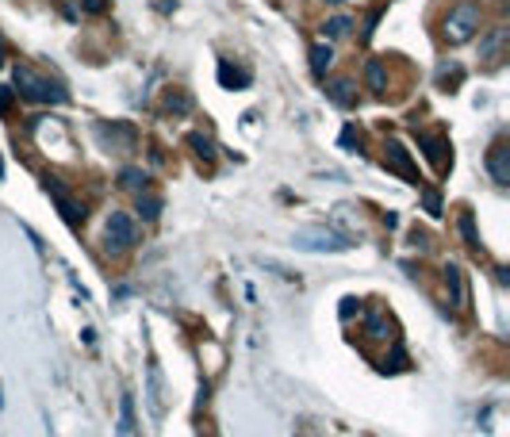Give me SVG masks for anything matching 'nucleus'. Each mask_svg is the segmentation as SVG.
Masks as SVG:
<instances>
[{"mask_svg": "<svg viewBox=\"0 0 510 437\" xmlns=\"http://www.w3.org/2000/svg\"><path fill=\"white\" fill-rule=\"evenodd\" d=\"M12 81H16V89L24 92L27 100H35V104H66V89H62L58 81H50V77L35 73L31 66H16L12 69Z\"/></svg>", "mask_w": 510, "mask_h": 437, "instance_id": "obj_1", "label": "nucleus"}, {"mask_svg": "<svg viewBox=\"0 0 510 437\" xmlns=\"http://www.w3.org/2000/svg\"><path fill=\"white\" fill-rule=\"evenodd\" d=\"M476 31H480V4L476 0H461V4L445 16L441 39L449 42V46H461V42H468Z\"/></svg>", "mask_w": 510, "mask_h": 437, "instance_id": "obj_2", "label": "nucleus"}, {"mask_svg": "<svg viewBox=\"0 0 510 437\" xmlns=\"http://www.w3.org/2000/svg\"><path fill=\"white\" fill-rule=\"evenodd\" d=\"M292 246L296 249H307V253H342V249L353 246V238H346V234H334V231H299L296 238H292Z\"/></svg>", "mask_w": 510, "mask_h": 437, "instance_id": "obj_3", "label": "nucleus"}, {"mask_svg": "<svg viewBox=\"0 0 510 437\" xmlns=\"http://www.w3.org/2000/svg\"><path fill=\"white\" fill-rule=\"evenodd\" d=\"M104 238H107V253H123L139 242V226L127 211H112L107 215V226H104Z\"/></svg>", "mask_w": 510, "mask_h": 437, "instance_id": "obj_4", "label": "nucleus"}, {"mask_svg": "<svg viewBox=\"0 0 510 437\" xmlns=\"http://www.w3.org/2000/svg\"><path fill=\"white\" fill-rule=\"evenodd\" d=\"M46 192H50V199H54V204H58L62 219H66L69 226H81V223H85V207L77 204V199L69 196V192L62 188V184L54 181V177H46Z\"/></svg>", "mask_w": 510, "mask_h": 437, "instance_id": "obj_5", "label": "nucleus"}, {"mask_svg": "<svg viewBox=\"0 0 510 437\" xmlns=\"http://www.w3.org/2000/svg\"><path fill=\"white\" fill-rule=\"evenodd\" d=\"M384 166L392 169V173H399L403 181L419 184V169H414V161H411V154H407L403 142H387L384 146Z\"/></svg>", "mask_w": 510, "mask_h": 437, "instance_id": "obj_6", "label": "nucleus"}, {"mask_svg": "<svg viewBox=\"0 0 510 437\" xmlns=\"http://www.w3.org/2000/svg\"><path fill=\"white\" fill-rule=\"evenodd\" d=\"M96 134H100V142H107L112 150H119V154H131L134 150V142H139V134H134V127H127V123H96Z\"/></svg>", "mask_w": 510, "mask_h": 437, "instance_id": "obj_7", "label": "nucleus"}, {"mask_svg": "<svg viewBox=\"0 0 510 437\" xmlns=\"http://www.w3.org/2000/svg\"><path fill=\"white\" fill-rule=\"evenodd\" d=\"M487 173L495 177V184H510V142L499 139L487 150Z\"/></svg>", "mask_w": 510, "mask_h": 437, "instance_id": "obj_8", "label": "nucleus"}, {"mask_svg": "<svg viewBox=\"0 0 510 437\" xmlns=\"http://www.w3.org/2000/svg\"><path fill=\"white\" fill-rule=\"evenodd\" d=\"M419 146H422V154H426V161L437 169V173H445L449 169V142L441 139V134H419Z\"/></svg>", "mask_w": 510, "mask_h": 437, "instance_id": "obj_9", "label": "nucleus"}, {"mask_svg": "<svg viewBox=\"0 0 510 437\" xmlns=\"http://www.w3.org/2000/svg\"><path fill=\"white\" fill-rule=\"evenodd\" d=\"M445 288L452 296V307H464L468 303V288H464V272L457 265H445Z\"/></svg>", "mask_w": 510, "mask_h": 437, "instance_id": "obj_10", "label": "nucleus"}, {"mask_svg": "<svg viewBox=\"0 0 510 437\" xmlns=\"http://www.w3.org/2000/svg\"><path fill=\"white\" fill-rule=\"evenodd\" d=\"M249 69H242V66H231V62H219V84L222 89H249Z\"/></svg>", "mask_w": 510, "mask_h": 437, "instance_id": "obj_11", "label": "nucleus"}, {"mask_svg": "<svg viewBox=\"0 0 510 437\" xmlns=\"http://www.w3.org/2000/svg\"><path fill=\"white\" fill-rule=\"evenodd\" d=\"M326 96L334 100L337 107H353L357 104V92H353V81H349V77H334V81L326 84Z\"/></svg>", "mask_w": 510, "mask_h": 437, "instance_id": "obj_12", "label": "nucleus"}, {"mask_svg": "<svg viewBox=\"0 0 510 437\" xmlns=\"http://www.w3.org/2000/svg\"><path fill=\"white\" fill-rule=\"evenodd\" d=\"M330 66H334V50H330L326 42H315V46H311V73L315 77H326Z\"/></svg>", "mask_w": 510, "mask_h": 437, "instance_id": "obj_13", "label": "nucleus"}, {"mask_svg": "<svg viewBox=\"0 0 510 437\" xmlns=\"http://www.w3.org/2000/svg\"><path fill=\"white\" fill-rule=\"evenodd\" d=\"M364 330H369V338H392V322L380 307H372L369 319H364Z\"/></svg>", "mask_w": 510, "mask_h": 437, "instance_id": "obj_14", "label": "nucleus"}, {"mask_svg": "<svg viewBox=\"0 0 510 437\" xmlns=\"http://www.w3.org/2000/svg\"><path fill=\"white\" fill-rule=\"evenodd\" d=\"M134 207H139V215L146 219V223H154L157 215H161V196H157V192H146V188H142V192H139V204H134Z\"/></svg>", "mask_w": 510, "mask_h": 437, "instance_id": "obj_15", "label": "nucleus"}, {"mask_svg": "<svg viewBox=\"0 0 510 437\" xmlns=\"http://www.w3.org/2000/svg\"><path fill=\"white\" fill-rule=\"evenodd\" d=\"M188 146H192V154H196L204 166H211V161H215V142L207 139V134L192 131V134H188Z\"/></svg>", "mask_w": 510, "mask_h": 437, "instance_id": "obj_16", "label": "nucleus"}, {"mask_svg": "<svg viewBox=\"0 0 510 437\" xmlns=\"http://www.w3.org/2000/svg\"><path fill=\"white\" fill-rule=\"evenodd\" d=\"M119 437H131L134 434V399L131 395H123L119 399V429H116Z\"/></svg>", "mask_w": 510, "mask_h": 437, "instance_id": "obj_17", "label": "nucleus"}, {"mask_svg": "<svg viewBox=\"0 0 510 437\" xmlns=\"http://www.w3.org/2000/svg\"><path fill=\"white\" fill-rule=\"evenodd\" d=\"M364 77H369V89H372V92H384V89H387V73H384V62H380V58H369V66H364Z\"/></svg>", "mask_w": 510, "mask_h": 437, "instance_id": "obj_18", "label": "nucleus"}, {"mask_svg": "<svg viewBox=\"0 0 510 437\" xmlns=\"http://www.w3.org/2000/svg\"><path fill=\"white\" fill-rule=\"evenodd\" d=\"M165 107H169L173 116H188V112H192V96H188V92H181V89H169Z\"/></svg>", "mask_w": 510, "mask_h": 437, "instance_id": "obj_19", "label": "nucleus"}, {"mask_svg": "<svg viewBox=\"0 0 510 437\" xmlns=\"http://www.w3.org/2000/svg\"><path fill=\"white\" fill-rule=\"evenodd\" d=\"M457 226L464 234V246L468 249H480V234H476V223H472V211H461L457 215Z\"/></svg>", "mask_w": 510, "mask_h": 437, "instance_id": "obj_20", "label": "nucleus"}, {"mask_svg": "<svg viewBox=\"0 0 510 437\" xmlns=\"http://www.w3.org/2000/svg\"><path fill=\"white\" fill-rule=\"evenodd\" d=\"M150 407H154V414H161V372H157V364H150Z\"/></svg>", "mask_w": 510, "mask_h": 437, "instance_id": "obj_21", "label": "nucleus"}, {"mask_svg": "<svg viewBox=\"0 0 510 437\" xmlns=\"http://www.w3.org/2000/svg\"><path fill=\"white\" fill-rule=\"evenodd\" d=\"M119 184H123V188L142 192V188H146V173H142V169H134V166H127L123 173H119Z\"/></svg>", "mask_w": 510, "mask_h": 437, "instance_id": "obj_22", "label": "nucleus"}, {"mask_svg": "<svg viewBox=\"0 0 510 437\" xmlns=\"http://www.w3.org/2000/svg\"><path fill=\"white\" fill-rule=\"evenodd\" d=\"M461 77H464L461 66H441V69H437V84H441L445 92H449L452 84H461Z\"/></svg>", "mask_w": 510, "mask_h": 437, "instance_id": "obj_23", "label": "nucleus"}, {"mask_svg": "<svg viewBox=\"0 0 510 437\" xmlns=\"http://www.w3.org/2000/svg\"><path fill=\"white\" fill-rule=\"evenodd\" d=\"M502 39H507V27H495V31L487 35V42H484V54H487V58H499V46H502Z\"/></svg>", "mask_w": 510, "mask_h": 437, "instance_id": "obj_24", "label": "nucleus"}, {"mask_svg": "<svg viewBox=\"0 0 510 437\" xmlns=\"http://www.w3.org/2000/svg\"><path fill=\"white\" fill-rule=\"evenodd\" d=\"M349 27H353V24H349V16H334V19H326V27H322V31H326L330 39H337V35H346Z\"/></svg>", "mask_w": 510, "mask_h": 437, "instance_id": "obj_25", "label": "nucleus"}, {"mask_svg": "<svg viewBox=\"0 0 510 437\" xmlns=\"http://www.w3.org/2000/svg\"><path fill=\"white\" fill-rule=\"evenodd\" d=\"M422 204H426V211L434 215V219H437V215H441V196H437L434 188H426V192H422Z\"/></svg>", "mask_w": 510, "mask_h": 437, "instance_id": "obj_26", "label": "nucleus"}, {"mask_svg": "<svg viewBox=\"0 0 510 437\" xmlns=\"http://www.w3.org/2000/svg\"><path fill=\"white\" fill-rule=\"evenodd\" d=\"M81 8L89 12V16H104V12H107V0H81Z\"/></svg>", "mask_w": 510, "mask_h": 437, "instance_id": "obj_27", "label": "nucleus"}, {"mask_svg": "<svg viewBox=\"0 0 510 437\" xmlns=\"http://www.w3.org/2000/svg\"><path fill=\"white\" fill-rule=\"evenodd\" d=\"M342 146H346V150H353V146L361 150V134H357L353 127H346V131H342Z\"/></svg>", "mask_w": 510, "mask_h": 437, "instance_id": "obj_28", "label": "nucleus"}, {"mask_svg": "<svg viewBox=\"0 0 510 437\" xmlns=\"http://www.w3.org/2000/svg\"><path fill=\"white\" fill-rule=\"evenodd\" d=\"M8 112H12V89L0 84V116H8Z\"/></svg>", "mask_w": 510, "mask_h": 437, "instance_id": "obj_29", "label": "nucleus"}, {"mask_svg": "<svg viewBox=\"0 0 510 437\" xmlns=\"http://www.w3.org/2000/svg\"><path fill=\"white\" fill-rule=\"evenodd\" d=\"M326 4H342V0H326Z\"/></svg>", "mask_w": 510, "mask_h": 437, "instance_id": "obj_30", "label": "nucleus"}, {"mask_svg": "<svg viewBox=\"0 0 510 437\" xmlns=\"http://www.w3.org/2000/svg\"><path fill=\"white\" fill-rule=\"evenodd\" d=\"M0 62H4V50H0Z\"/></svg>", "mask_w": 510, "mask_h": 437, "instance_id": "obj_31", "label": "nucleus"}, {"mask_svg": "<svg viewBox=\"0 0 510 437\" xmlns=\"http://www.w3.org/2000/svg\"><path fill=\"white\" fill-rule=\"evenodd\" d=\"M50 437H54V434H50Z\"/></svg>", "mask_w": 510, "mask_h": 437, "instance_id": "obj_32", "label": "nucleus"}]
</instances>
